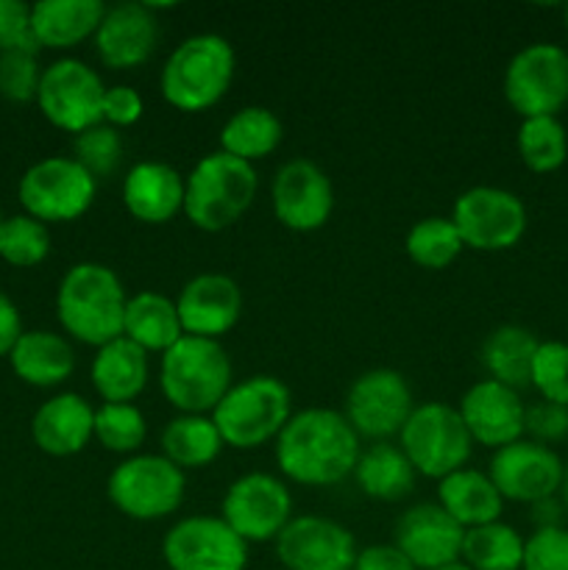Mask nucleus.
<instances>
[{
  "instance_id": "bb28decb",
  "label": "nucleus",
  "mask_w": 568,
  "mask_h": 570,
  "mask_svg": "<svg viewBox=\"0 0 568 570\" xmlns=\"http://www.w3.org/2000/svg\"><path fill=\"white\" fill-rule=\"evenodd\" d=\"M9 365L20 382L39 390H50L72 376L76 351L61 334L33 328V332H22V337L17 340L9 354Z\"/></svg>"
},
{
  "instance_id": "de8ad7c7",
  "label": "nucleus",
  "mask_w": 568,
  "mask_h": 570,
  "mask_svg": "<svg viewBox=\"0 0 568 570\" xmlns=\"http://www.w3.org/2000/svg\"><path fill=\"white\" fill-rule=\"evenodd\" d=\"M22 337V317L14 301L0 289V356H9Z\"/></svg>"
},
{
  "instance_id": "4c0bfd02",
  "label": "nucleus",
  "mask_w": 568,
  "mask_h": 570,
  "mask_svg": "<svg viewBox=\"0 0 568 570\" xmlns=\"http://www.w3.org/2000/svg\"><path fill=\"white\" fill-rule=\"evenodd\" d=\"M50 254V232L31 215L3 217L0 223V259L11 267H37Z\"/></svg>"
},
{
  "instance_id": "4468645a",
  "label": "nucleus",
  "mask_w": 568,
  "mask_h": 570,
  "mask_svg": "<svg viewBox=\"0 0 568 570\" xmlns=\"http://www.w3.org/2000/svg\"><path fill=\"white\" fill-rule=\"evenodd\" d=\"M415 410L412 387L393 367H371L351 382L343 415L360 440L382 443L399 438L407 417Z\"/></svg>"
},
{
  "instance_id": "7ed1b4c3",
  "label": "nucleus",
  "mask_w": 568,
  "mask_h": 570,
  "mask_svg": "<svg viewBox=\"0 0 568 570\" xmlns=\"http://www.w3.org/2000/svg\"><path fill=\"white\" fill-rule=\"evenodd\" d=\"M237 72L234 45L221 33H193L182 39L159 72V92L173 109L198 115L226 98Z\"/></svg>"
},
{
  "instance_id": "393cba45",
  "label": "nucleus",
  "mask_w": 568,
  "mask_h": 570,
  "mask_svg": "<svg viewBox=\"0 0 568 570\" xmlns=\"http://www.w3.org/2000/svg\"><path fill=\"white\" fill-rule=\"evenodd\" d=\"M148 356L150 354H145L139 345L126 337H117L95 348L89 379L104 404H134V399L148 387Z\"/></svg>"
},
{
  "instance_id": "72a5a7b5",
  "label": "nucleus",
  "mask_w": 568,
  "mask_h": 570,
  "mask_svg": "<svg viewBox=\"0 0 568 570\" xmlns=\"http://www.w3.org/2000/svg\"><path fill=\"white\" fill-rule=\"evenodd\" d=\"M523 546L527 540L507 523H484V527L466 529L460 562L471 570H521Z\"/></svg>"
},
{
  "instance_id": "f3484780",
  "label": "nucleus",
  "mask_w": 568,
  "mask_h": 570,
  "mask_svg": "<svg viewBox=\"0 0 568 570\" xmlns=\"http://www.w3.org/2000/svg\"><path fill=\"white\" fill-rule=\"evenodd\" d=\"M562 468L566 465L551 451V445H540L535 440L521 438L505 449L493 451L488 476L501 493V499L532 507L560 493Z\"/></svg>"
},
{
  "instance_id": "aec40b11",
  "label": "nucleus",
  "mask_w": 568,
  "mask_h": 570,
  "mask_svg": "<svg viewBox=\"0 0 568 570\" xmlns=\"http://www.w3.org/2000/svg\"><path fill=\"white\" fill-rule=\"evenodd\" d=\"M95 53L111 70H137L154 56L159 42V22H156V6L126 3L106 6L98 31L92 37Z\"/></svg>"
},
{
  "instance_id": "37998d69",
  "label": "nucleus",
  "mask_w": 568,
  "mask_h": 570,
  "mask_svg": "<svg viewBox=\"0 0 568 570\" xmlns=\"http://www.w3.org/2000/svg\"><path fill=\"white\" fill-rule=\"evenodd\" d=\"M523 434L540 445L560 443L568 438V406L549 404V401H538V404L527 406V417H523Z\"/></svg>"
},
{
  "instance_id": "b1692460",
  "label": "nucleus",
  "mask_w": 568,
  "mask_h": 570,
  "mask_svg": "<svg viewBox=\"0 0 568 570\" xmlns=\"http://www.w3.org/2000/svg\"><path fill=\"white\" fill-rule=\"evenodd\" d=\"M31 438L42 454L76 456L95 440V406L78 393H59L31 417Z\"/></svg>"
},
{
  "instance_id": "ea45409f",
  "label": "nucleus",
  "mask_w": 568,
  "mask_h": 570,
  "mask_svg": "<svg viewBox=\"0 0 568 570\" xmlns=\"http://www.w3.org/2000/svg\"><path fill=\"white\" fill-rule=\"evenodd\" d=\"M529 387L538 390L540 401L568 406V343L546 340L538 345Z\"/></svg>"
},
{
  "instance_id": "2f4dec72",
  "label": "nucleus",
  "mask_w": 568,
  "mask_h": 570,
  "mask_svg": "<svg viewBox=\"0 0 568 570\" xmlns=\"http://www.w3.org/2000/svg\"><path fill=\"white\" fill-rule=\"evenodd\" d=\"M282 139L284 122L267 106H243L221 128L223 154L248 161V165H256L259 159L276 154Z\"/></svg>"
},
{
  "instance_id": "a211bd4d",
  "label": "nucleus",
  "mask_w": 568,
  "mask_h": 570,
  "mask_svg": "<svg viewBox=\"0 0 568 570\" xmlns=\"http://www.w3.org/2000/svg\"><path fill=\"white\" fill-rule=\"evenodd\" d=\"M273 546L284 570H354L360 554L351 529L323 515H293Z\"/></svg>"
},
{
  "instance_id": "412c9836",
  "label": "nucleus",
  "mask_w": 568,
  "mask_h": 570,
  "mask_svg": "<svg viewBox=\"0 0 568 570\" xmlns=\"http://www.w3.org/2000/svg\"><path fill=\"white\" fill-rule=\"evenodd\" d=\"M457 410H460L473 445L499 451L523 438L527 404L521 401V393L507 384L493 382V379L471 384L462 393Z\"/></svg>"
},
{
  "instance_id": "79ce46f5",
  "label": "nucleus",
  "mask_w": 568,
  "mask_h": 570,
  "mask_svg": "<svg viewBox=\"0 0 568 570\" xmlns=\"http://www.w3.org/2000/svg\"><path fill=\"white\" fill-rule=\"evenodd\" d=\"M521 570H568V529H535L523 546Z\"/></svg>"
},
{
  "instance_id": "473e14b6",
  "label": "nucleus",
  "mask_w": 568,
  "mask_h": 570,
  "mask_svg": "<svg viewBox=\"0 0 568 570\" xmlns=\"http://www.w3.org/2000/svg\"><path fill=\"white\" fill-rule=\"evenodd\" d=\"M161 456L182 471H200L223 454V438L212 415H176L159 434Z\"/></svg>"
},
{
  "instance_id": "f704fd0d",
  "label": "nucleus",
  "mask_w": 568,
  "mask_h": 570,
  "mask_svg": "<svg viewBox=\"0 0 568 570\" xmlns=\"http://www.w3.org/2000/svg\"><path fill=\"white\" fill-rule=\"evenodd\" d=\"M404 250L412 265L423 267V271H445L460 259L466 245H462L451 217L429 215L412 223L404 237Z\"/></svg>"
},
{
  "instance_id": "1a4fd4ad",
  "label": "nucleus",
  "mask_w": 568,
  "mask_h": 570,
  "mask_svg": "<svg viewBox=\"0 0 568 570\" xmlns=\"http://www.w3.org/2000/svg\"><path fill=\"white\" fill-rule=\"evenodd\" d=\"M98 195V181L72 156H48L22 173L17 184L26 215L39 223H72L87 215Z\"/></svg>"
},
{
  "instance_id": "49530a36",
  "label": "nucleus",
  "mask_w": 568,
  "mask_h": 570,
  "mask_svg": "<svg viewBox=\"0 0 568 570\" xmlns=\"http://www.w3.org/2000/svg\"><path fill=\"white\" fill-rule=\"evenodd\" d=\"M354 570H418L410 560L404 557V551L395 549L393 543H376L360 549L356 554Z\"/></svg>"
},
{
  "instance_id": "423d86ee",
  "label": "nucleus",
  "mask_w": 568,
  "mask_h": 570,
  "mask_svg": "<svg viewBox=\"0 0 568 570\" xmlns=\"http://www.w3.org/2000/svg\"><path fill=\"white\" fill-rule=\"evenodd\" d=\"M290 417H293V395L287 384L271 373H254L234 382L212 412L223 445L237 451H254L265 443H276Z\"/></svg>"
},
{
  "instance_id": "c9c22d12",
  "label": "nucleus",
  "mask_w": 568,
  "mask_h": 570,
  "mask_svg": "<svg viewBox=\"0 0 568 570\" xmlns=\"http://www.w3.org/2000/svg\"><path fill=\"white\" fill-rule=\"evenodd\" d=\"M518 156L532 173H555L568 159V134L557 117H527L518 126Z\"/></svg>"
},
{
  "instance_id": "f8f14e48",
  "label": "nucleus",
  "mask_w": 568,
  "mask_h": 570,
  "mask_svg": "<svg viewBox=\"0 0 568 570\" xmlns=\"http://www.w3.org/2000/svg\"><path fill=\"white\" fill-rule=\"evenodd\" d=\"M451 223L460 232L462 245L471 250H510L527 234L529 215L516 193L501 187H471L457 195Z\"/></svg>"
},
{
  "instance_id": "cd10ccee",
  "label": "nucleus",
  "mask_w": 568,
  "mask_h": 570,
  "mask_svg": "<svg viewBox=\"0 0 568 570\" xmlns=\"http://www.w3.org/2000/svg\"><path fill=\"white\" fill-rule=\"evenodd\" d=\"M354 482L362 490V495L382 504H395L412 495L418 482V471L404 454L399 443L393 440H382V443H371L360 451V460L354 465Z\"/></svg>"
},
{
  "instance_id": "2eb2a0df",
  "label": "nucleus",
  "mask_w": 568,
  "mask_h": 570,
  "mask_svg": "<svg viewBox=\"0 0 568 570\" xmlns=\"http://www.w3.org/2000/svg\"><path fill=\"white\" fill-rule=\"evenodd\" d=\"M161 560L167 570H245L248 543L221 515H189L167 529Z\"/></svg>"
},
{
  "instance_id": "603ef678",
  "label": "nucleus",
  "mask_w": 568,
  "mask_h": 570,
  "mask_svg": "<svg viewBox=\"0 0 568 570\" xmlns=\"http://www.w3.org/2000/svg\"><path fill=\"white\" fill-rule=\"evenodd\" d=\"M562 17H566V28H568V6H566V9H562Z\"/></svg>"
},
{
  "instance_id": "dca6fc26",
  "label": "nucleus",
  "mask_w": 568,
  "mask_h": 570,
  "mask_svg": "<svg viewBox=\"0 0 568 570\" xmlns=\"http://www.w3.org/2000/svg\"><path fill=\"white\" fill-rule=\"evenodd\" d=\"M271 206L276 220L290 232H321L334 212L332 178L310 159L284 161L273 176Z\"/></svg>"
},
{
  "instance_id": "7c9ffc66",
  "label": "nucleus",
  "mask_w": 568,
  "mask_h": 570,
  "mask_svg": "<svg viewBox=\"0 0 568 570\" xmlns=\"http://www.w3.org/2000/svg\"><path fill=\"white\" fill-rule=\"evenodd\" d=\"M538 345L540 340L529 328L505 323V326L493 328L484 337L479 360L488 371V379L521 393L523 387H529V379H532V362L535 354H538Z\"/></svg>"
},
{
  "instance_id": "58836bf2",
  "label": "nucleus",
  "mask_w": 568,
  "mask_h": 570,
  "mask_svg": "<svg viewBox=\"0 0 568 570\" xmlns=\"http://www.w3.org/2000/svg\"><path fill=\"white\" fill-rule=\"evenodd\" d=\"M126 156V142L117 128L98 122L87 131L72 137V159L98 181V178H111L123 165Z\"/></svg>"
},
{
  "instance_id": "c85d7f7f",
  "label": "nucleus",
  "mask_w": 568,
  "mask_h": 570,
  "mask_svg": "<svg viewBox=\"0 0 568 570\" xmlns=\"http://www.w3.org/2000/svg\"><path fill=\"white\" fill-rule=\"evenodd\" d=\"M123 337L139 345L145 354H165L184 337L176 301L165 293H156V289L128 295Z\"/></svg>"
},
{
  "instance_id": "a878e982",
  "label": "nucleus",
  "mask_w": 568,
  "mask_h": 570,
  "mask_svg": "<svg viewBox=\"0 0 568 570\" xmlns=\"http://www.w3.org/2000/svg\"><path fill=\"white\" fill-rule=\"evenodd\" d=\"M104 14V0H39L31 6L33 42L48 50H72L95 37Z\"/></svg>"
},
{
  "instance_id": "09e8293b",
  "label": "nucleus",
  "mask_w": 568,
  "mask_h": 570,
  "mask_svg": "<svg viewBox=\"0 0 568 570\" xmlns=\"http://www.w3.org/2000/svg\"><path fill=\"white\" fill-rule=\"evenodd\" d=\"M535 510V523H538V529H546V527H562L560 523V512L562 507L557 504L555 499H546V501H538V504H532Z\"/></svg>"
},
{
  "instance_id": "20e7f679",
  "label": "nucleus",
  "mask_w": 568,
  "mask_h": 570,
  "mask_svg": "<svg viewBox=\"0 0 568 570\" xmlns=\"http://www.w3.org/2000/svg\"><path fill=\"white\" fill-rule=\"evenodd\" d=\"M184 181V217L206 234L232 228L259 193L256 167L223 150L200 156Z\"/></svg>"
},
{
  "instance_id": "4be33fe9",
  "label": "nucleus",
  "mask_w": 568,
  "mask_h": 570,
  "mask_svg": "<svg viewBox=\"0 0 568 570\" xmlns=\"http://www.w3.org/2000/svg\"><path fill=\"white\" fill-rule=\"evenodd\" d=\"M176 309L184 334L221 343L243 317V289L226 273H198L182 287Z\"/></svg>"
},
{
  "instance_id": "c756f323",
  "label": "nucleus",
  "mask_w": 568,
  "mask_h": 570,
  "mask_svg": "<svg viewBox=\"0 0 568 570\" xmlns=\"http://www.w3.org/2000/svg\"><path fill=\"white\" fill-rule=\"evenodd\" d=\"M438 504L460 523L462 529H477L484 523L501 521L505 499L490 482L488 471L460 468L438 482Z\"/></svg>"
},
{
  "instance_id": "5701e85b",
  "label": "nucleus",
  "mask_w": 568,
  "mask_h": 570,
  "mask_svg": "<svg viewBox=\"0 0 568 570\" xmlns=\"http://www.w3.org/2000/svg\"><path fill=\"white\" fill-rule=\"evenodd\" d=\"M184 176L167 161H137L123 178V206L148 226L184 215Z\"/></svg>"
},
{
  "instance_id": "9b49d317",
  "label": "nucleus",
  "mask_w": 568,
  "mask_h": 570,
  "mask_svg": "<svg viewBox=\"0 0 568 570\" xmlns=\"http://www.w3.org/2000/svg\"><path fill=\"white\" fill-rule=\"evenodd\" d=\"M106 83L98 70L81 59H56L48 65L39 78L37 106L50 126L61 128L67 134H81L87 128L104 122L100 109H104Z\"/></svg>"
},
{
  "instance_id": "6ab92c4d",
  "label": "nucleus",
  "mask_w": 568,
  "mask_h": 570,
  "mask_svg": "<svg viewBox=\"0 0 568 570\" xmlns=\"http://www.w3.org/2000/svg\"><path fill=\"white\" fill-rule=\"evenodd\" d=\"M462 540L466 529L438 501L415 504L401 512L393 532V546L404 551L407 560L418 570H438L460 562Z\"/></svg>"
},
{
  "instance_id": "a18cd8bd",
  "label": "nucleus",
  "mask_w": 568,
  "mask_h": 570,
  "mask_svg": "<svg viewBox=\"0 0 568 570\" xmlns=\"http://www.w3.org/2000/svg\"><path fill=\"white\" fill-rule=\"evenodd\" d=\"M145 115V100L143 95L137 92L128 83H115V87H106L104 95V109H100V117H104L106 126L111 128H131L143 120Z\"/></svg>"
},
{
  "instance_id": "ddd939ff",
  "label": "nucleus",
  "mask_w": 568,
  "mask_h": 570,
  "mask_svg": "<svg viewBox=\"0 0 568 570\" xmlns=\"http://www.w3.org/2000/svg\"><path fill=\"white\" fill-rule=\"evenodd\" d=\"M221 518L245 543H276L293 521V495L284 479L273 473H245L234 479L221 501Z\"/></svg>"
},
{
  "instance_id": "c03bdc74",
  "label": "nucleus",
  "mask_w": 568,
  "mask_h": 570,
  "mask_svg": "<svg viewBox=\"0 0 568 570\" xmlns=\"http://www.w3.org/2000/svg\"><path fill=\"white\" fill-rule=\"evenodd\" d=\"M20 48L39 50L31 33V6L22 0H0V53Z\"/></svg>"
},
{
  "instance_id": "a19ab883",
  "label": "nucleus",
  "mask_w": 568,
  "mask_h": 570,
  "mask_svg": "<svg viewBox=\"0 0 568 570\" xmlns=\"http://www.w3.org/2000/svg\"><path fill=\"white\" fill-rule=\"evenodd\" d=\"M39 50L20 48L0 53V95L11 104H28L37 100L39 92Z\"/></svg>"
},
{
  "instance_id": "6e6552de",
  "label": "nucleus",
  "mask_w": 568,
  "mask_h": 570,
  "mask_svg": "<svg viewBox=\"0 0 568 570\" xmlns=\"http://www.w3.org/2000/svg\"><path fill=\"white\" fill-rule=\"evenodd\" d=\"M399 445L418 476L440 482L460 468H468L473 454V440L462 423L460 410L443 401H423L415 404L399 434Z\"/></svg>"
},
{
  "instance_id": "e433bc0d",
  "label": "nucleus",
  "mask_w": 568,
  "mask_h": 570,
  "mask_svg": "<svg viewBox=\"0 0 568 570\" xmlns=\"http://www.w3.org/2000/svg\"><path fill=\"white\" fill-rule=\"evenodd\" d=\"M95 440L111 454L134 456L148 440V421L137 404H100L95 410Z\"/></svg>"
},
{
  "instance_id": "9d476101",
  "label": "nucleus",
  "mask_w": 568,
  "mask_h": 570,
  "mask_svg": "<svg viewBox=\"0 0 568 570\" xmlns=\"http://www.w3.org/2000/svg\"><path fill=\"white\" fill-rule=\"evenodd\" d=\"M505 98L527 117H557L568 104V50L555 42H532L518 50L505 70Z\"/></svg>"
},
{
  "instance_id": "864d4df0",
  "label": "nucleus",
  "mask_w": 568,
  "mask_h": 570,
  "mask_svg": "<svg viewBox=\"0 0 568 570\" xmlns=\"http://www.w3.org/2000/svg\"><path fill=\"white\" fill-rule=\"evenodd\" d=\"M0 223H3V215H0Z\"/></svg>"
},
{
  "instance_id": "f257e3e1",
  "label": "nucleus",
  "mask_w": 568,
  "mask_h": 570,
  "mask_svg": "<svg viewBox=\"0 0 568 570\" xmlns=\"http://www.w3.org/2000/svg\"><path fill=\"white\" fill-rule=\"evenodd\" d=\"M360 434L340 410L310 406L293 412L273 443L276 465L287 482L304 488H332L354 473L360 460Z\"/></svg>"
},
{
  "instance_id": "0eeeda50",
  "label": "nucleus",
  "mask_w": 568,
  "mask_h": 570,
  "mask_svg": "<svg viewBox=\"0 0 568 570\" xmlns=\"http://www.w3.org/2000/svg\"><path fill=\"white\" fill-rule=\"evenodd\" d=\"M187 476L161 454L123 456L106 479V495L131 521H161L182 507Z\"/></svg>"
},
{
  "instance_id": "3c124183",
  "label": "nucleus",
  "mask_w": 568,
  "mask_h": 570,
  "mask_svg": "<svg viewBox=\"0 0 568 570\" xmlns=\"http://www.w3.org/2000/svg\"><path fill=\"white\" fill-rule=\"evenodd\" d=\"M438 570H471L466 566V562H454V566H445V568H438Z\"/></svg>"
},
{
  "instance_id": "39448f33",
  "label": "nucleus",
  "mask_w": 568,
  "mask_h": 570,
  "mask_svg": "<svg viewBox=\"0 0 568 570\" xmlns=\"http://www.w3.org/2000/svg\"><path fill=\"white\" fill-rule=\"evenodd\" d=\"M232 384V360L217 340L184 334L159 360V390L178 415H212Z\"/></svg>"
},
{
  "instance_id": "f03ea898",
  "label": "nucleus",
  "mask_w": 568,
  "mask_h": 570,
  "mask_svg": "<svg viewBox=\"0 0 568 570\" xmlns=\"http://www.w3.org/2000/svg\"><path fill=\"white\" fill-rule=\"evenodd\" d=\"M126 304L128 293L120 276L100 262L72 265L56 289V317L61 328L92 348L123 337Z\"/></svg>"
},
{
  "instance_id": "8fccbe9b",
  "label": "nucleus",
  "mask_w": 568,
  "mask_h": 570,
  "mask_svg": "<svg viewBox=\"0 0 568 570\" xmlns=\"http://www.w3.org/2000/svg\"><path fill=\"white\" fill-rule=\"evenodd\" d=\"M560 493H562V504L568 507V462L562 468V484H560Z\"/></svg>"
}]
</instances>
